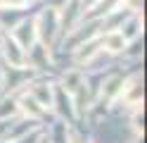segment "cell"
<instances>
[{"label": "cell", "instance_id": "6da1fadb", "mask_svg": "<svg viewBox=\"0 0 147 143\" xmlns=\"http://www.w3.org/2000/svg\"><path fill=\"white\" fill-rule=\"evenodd\" d=\"M105 48H107V50H112V53L123 50V48H126V36L123 34H116V31L107 34L105 36Z\"/></svg>", "mask_w": 147, "mask_h": 143}]
</instances>
